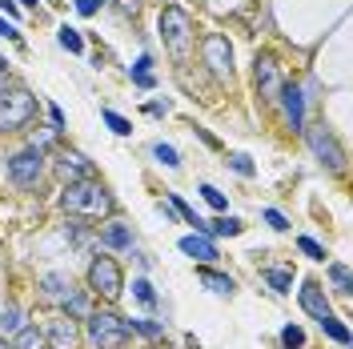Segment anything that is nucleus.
Returning a JSON list of instances; mask_svg holds the SVG:
<instances>
[{
  "label": "nucleus",
  "mask_w": 353,
  "mask_h": 349,
  "mask_svg": "<svg viewBox=\"0 0 353 349\" xmlns=\"http://www.w3.org/2000/svg\"><path fill=\"white\" fill-rule=\"evenodd\" d=\"M12 349H48V346H44V333L37 326H24L21 333H12Z\"/></svg>",
  "instance_id": "obj_20"
},
{
  "label": "nucleus",
  "mask_w": 353,
  "mask_h": 349,
  "mask_svg": "<svg viewBox=\"0 0 353 349\" xmlns=\"http://www.w3.org/2000/svg\"><path fill=\"white\" fill-rule=\"evenodd\" d=\"M61 209H65L68 217H112V209H117V201L112 193L92 177V181H72L61 189Z\"/></svg>",
  "instance_id": "obj_1"
},
{
  "label": "nucleus",
  "mask_w": 353,
  "mask_h": 349,
  "mask_svg": "<svg viewBox=\"0 0 353 349\" xmlns=\"http://www.w3.org/2000/svg\"><path fill=\"white\" fill-rule=\"evenodd\" d=\"M57 41H61V48H68V52H85V37H81L77 28H68V24L57 32Z\"/></svg>",
  "instance_id": "obj_25"
},
{
  "label": "nucleus",
  "mask_w": 353,
  "mask_h": 349,
  "mask_svg": "<svg viewBox=\"0 0 353 349\" xmlns=\"http://www.w3.org/2000/svg\"><path fill=\"white\" fill-rule=\"evenodd\" d=\"M88 293H97L105 301H117L125 293V273H121V265H117V257H112L109 249H101L88 261Z\"/></svg>",
  "instance_id": "obj_4"
},
{
  "label": "nucleus",
  "mask_w": 353,
  "mask_h": 349,
  "mask_svg": "<svg viewBox=\"0 0 353 349\" xmlns=\"http://www.w3.org/2000/svg\"><path fill=\"white\" fill-rule=\"evenodd\" d=\"M68 293H72V281H68L65 273H44V277H41V297H44V301L65 306Z\"/></svg>",
  "instance_id": "obj_17"
},
{
  "label": "nucleus",
  "mask_w": 353,
  "mask_h": 349,
  "mask_svg": "<svg viewBox=\"0 0 353 349\" xmlns=\"http://www.w3.org/2000/svg\"><path fill=\"white\" fill-rule=\"evenodd\" d=\"M52 169H57V177H61L65 185H72V181H92V177H97L92 161H88L85 153H77V149H65V153L52 161Z\"/></svg>",
  "instance_id": "obj_10"
},
{
  "label": "nucleus",
  "mask_w": 353,
  "mask_h": 349,
  "mask_svg": "<svg viewBox=\"0 0 353 349\" xmlns=\"http://www.w3.org/2000/svg\"><path fill=\"white\" fill-rule=\"evenodd\" d=\"M261 277L273 293H289V289H293V273H289V269H265Z\"/></svg>",
  "instance_id": "obj_23"
},
{
  "label": "nucleus",
  "mask_w": 353,
  "mask_h": 349,
  "mask_svg": "<svg viewBox=\"0 0 353 349\" xmlns=\"http://www.w3.org/2000/svg\"><path fill=\"white\" fill-rule=\"evenodd\" d=\"M265 221H269V229H277V233H285L289 229V221H285L281 209H265Z\"/></svg>",
  "instance_id": "obj_35"
},
{
  "label": "nucleus",
  "mask_w": 353,
  "mask_h": 349,
  "mask_svg": "<svg viewBox=\"0 0 353 349\" xmlns=\"http://www.w3.org/2000/svg\"><path fill=\"white\" fill-rule=\"evenodd\" d=\"M321 329H325V337H333V341H337V346H350V329L341 326V321H337V317H325V321H321Z\"/></svg>",
  "instance_id": "obj_26"
},
{
  "label": "nucleus",
  "mask_w": 353,
  "mask_h": 349,
  "mask_svg": "<svg viewBox=\"0 0 353 349\" xmlns=\"http://www.w3.org/2000/svg\"><path fill=\"white\" fill-rule=\"evenodd\" d=\"M201 197H205V201H209L217 213H225V209H229V197L221 193V189H213V185H201Z\"/></svg>",
  "instance_id": "obj_33"
},
{
  "label": "nucleus",
  "mask_w": 353,
  "mask_h": 349,
  "mask_svg": "<svg viewBox=\"0 0 353 349\" xmlns=\"http://www.w3.org/2000/svg\"><path fill=\"white\" fill-rule=\"evenodd\" d=\"M132 297H137L141 306H157V293H153V285L145 281V277H137V281H132Z\"/></svg>",
  "instance_id": "obj_29"
},
{
  "label": "nucleus",
  "mask_w": 353,
  "mask_h": 349,
  "mask_svg": "<svg viewBox=\"0 0 353 349\" xmlns=\"http://www.w3.org/2000/svg\"><path fill=\"white\" fill-rule=\"evenodd\" d=\"M0 349H12V346H8V341H0Z\"/></svg>",
  "instance_id": "obj_45"
},
{
  "label": "nucleus",
  "mask_w": 353,
  "mask_h": 349,
  "mask_svg": "<svg viewBox=\"0 0 353 349\" xmlns=\"http://www.w3.org/2000/svg\"><path fill=\"white\" fill-rule=\"evenodd\" d=\"M21 329H24V309H17V306L0 309V337H8V333H21Z\"/></svg>",
  "instance_id": "obj_21"
},
{
  "label": "nucleus",
  "mask_w": 353,
  "mask_h": 349,
  "mask_svg": "<svg viewBox=\"0 0 353 349\" xmlns=\"http://www.w3.org/2000/svg\"><path fill=\"white\" fill-rule=\"evenodd\" d=\"M117 4H121V12H141V4H145V0H117Z\"/></svg>",
  "instance_id": "obj_40"
},
{
  "label": "nucleus",
  "mask_w": 353,
  "mask_h": 349,
  "mask_svg": "<svg viewBox=\"0 0 353 349\" xmlns=\"http://www.w3.org/2000/svg\"><path fill=\"white\" fill-rule=\"evenodd\" d=\"M253 77H257V88H261L265 101H277L281 97V88H285V77H281V68L273 57H257V65H253Z\"/></svg>",
  "instance_id": "obj_11"
},
{
  "label": "nucleus",
  "mask_w": 353,
  "mask_h": 349,
  "mask_svg": "<svg viewBox=\"0 0 353 349\" xmlns=\"http://www.w3.org/2000/svg\"><path fill=\"white\" fill-rule=\"evenodd\" d=\"M4 81H8V77H4V72H0V92H4Z\"/></svg>",
  "instance_id": "obj_44"
},
{
  "label": "nucleus",
  "mask_w": 353,
  "mask_h": 349,
  "mask_svg": "<svg viewBox=\"0 0 353 349\" xmlns=\"http://www.w3.org/2000/svg\"><path fill=\"white\" fill-rule=\"evenodd\" d=\"M197 281L209 289V293H217V297H233L237 293V281L229 277V273H217V269H209V265H201L197 269Z\"/></svg>",
  "instance_id": "obj_16"
},
{
  "label": "nucleus",
  "mask_w": 353,
  "mask_h": 349,
  "mask_svg": "<svg viewBox=\"0 0 353 349\" xmlns=\"http://www.w3.org/2000/svg\"><path fill=\"white\" fill-rule=\"evenodd\" d=\"M85 337H88L92 349H129L132 329L121 313H112V309H92L85 317Z\"/></svg>",
  "instance_id": "obj_3"
},
{
  "label": "nucleus",
  "mask_w": 353,
  "mask_h": 349,
  "mask_svg": "<svg viewBox=\"0 0 353 349\" xmlns=\"http://www.w3.org/2000/svg\"><path fill=\"white\" fill-rule=\"evenodd\" d=\"M229 169H233V173H241V177H253V173H257V169H253V161H249L245 153H229Z\"/></svg>",
  "instance_id": "obj_34"
},
{
  "label": "nucleus",
  "mask_w": 353,
  "mask_h": 349,
  "mask_svg": "<svg viewBox=\"0 0 353 349\" xmlns=\"http://www.w3.org/2000/svg\"><path fill=\"white\" fill-rule=\"evenodd\" d=\"M57 132H61V129H44L41 137H32V145H37V149H48V145L57 141Z\"/></svg>",
  "instance_id": "obj_37"
},
{
  "label": "nucleus",
  "mask_w": 353,
  "mask_h": 349,
  "mask_svg": "<svg viewBox=\"0 0 353 349\" xmlns=\"http://www.w3.org/2000/svg\"><path fill=\"white\" fill-rule=\"evenodd\" d=\"M330 281H333V293H337V297H350V293H353L350 269H345L341 261H333V265H330Z\"/></svg>",
  "instance_id": "obj_22"
},
{
  "label": "nucleus",
  "mask_w": 353,
  "mask_h": 349,
  "mask_svg": "<svg viewBox=\"0 0 353 349\" xmlns=\"http://www.w3.org/2000/svg\"><path fill=\"white\" fill-rule=\"evenodd\" d=\"M101 4H105V0H77V12H81V17H92Z\"/></svg>",
  "instance_id": "obj_38"
},
{
  "label": "nucleus",
  "mask_w": 353,
  "mask_h": 349,
  "mask_svg": "<svg viewBox=\"0 0 353 349\" xmlns=\"http://www.w3.org/2000/svg\"><path fill=\"white\" fill-rule=\"evenodd\" d=\"M8 177H12V185H21V189H37L44 177V149L37 145H28L21 153L8 157Z\"/></svg>",
  "instance_id": "obj_6"
},
{
  "label": "nucleus",
  "mask_w": 353,
  "mask_h": 349,
  "mask_svg": "<svg viewBox=\"0 0 353 349\" xmlns=\"http://www.w3.org/2000/svg\"><path fill=\"white\" fill-rule=\"evenodd\" d=\"M132 333H141V337H149V341H157V337H165V326L161 321H149V317H137V321H129Z\"/></svg>",
  "instance_id": "obj_24"
},
{
  "label": "nucleus",
  "mask_w": 353,
  "mask_h": 349,
  "mask_svg": "<svg viewBox=\"0 0 353 349\" xmlns=\"http://www.w3.org/2000/svg\"><path fill=\"white\" fill-rule=\"evenodd\" d=\"M101 245H105L109 253H125V249H132L129 225H125V221H117V217H109V221H105V229H101Z\"/></svg>",
  "instance_id": "obj_15"
},
{
  "label": "nucleus",
  "mask_w": 353,
  "mask_h": 349,
  "mask_svg": "<svg viewBox=\"0 0 353 349\" xmlns=\"http://www.w3.org/2000/svg\"><path fill=\"white\" fill-rule=\"evenodd\" d=\"M129 81L137 88H153L157 85V77H153V57L145 52V57H137V65L129 68Z\"/></svg>",
  "instance_id": "obj_18"
},
{
  "label": "nucleus",
  "mask_w": 353,
  "mask_h": 349,
  "mask_svg": "<svg viewBox=\"0 0 353 349\" xmlns=\"http://www.w3.org/2000/svg\"><path fill=\"white\" fill-rule=\"evenodd\" d=\"M17 4H28V8H37V0H17Z\"/></svg>",
  "instance_id": "obj_43"
},
{
  "label": "nucleus",
  "mask_w": 353,
  "mask_h": 349,
  "mask_svg": "<svg viewBox=\"0 0 353 349\" xmlns=\"http://www.w3.org/2000/svg\"><path fill=\"white\" fill-rule=\"evenodd\" d=\"M297 301H301V309H305L313 321H325L333 309H330V297H325V289L317 281H301V289H297Z\"/></svg>",
  "instance_id": "obj_13"
},
{
  "label": "nucleus",
  "mask_w": 353,
  "mask_h": 349,
  "mask_svg": "<svg viewBox=\"0 0 353 349\" xmlns=\"http://www.w3.org/2000/svg\"><path fill=\"white\" fill-rule=\"evenodd\" d=\"M297 249L305 253V257H313V261H325L330 253H325V245H317L313 237H297Z\"/></svg>",
  "instance_id": "obj_32"
},
{
  "label": "nucleus",
  "mask_w": 353,
  "mask_h": 349,
  "mask_svg": "<svg viewBox=\"0 0 353 349\" xmlns=\"http://www.w3.org/2000/svg\"><path fill=\"white\" fill-rule=\"evenodd\" d=\"M101 117H105V125H109V129L117 132V137H129V132H132V125H129V121H125V117H121V112L105 109V112H101Z\"/></svg>",
  "instance_id": "obj_30"
},
{
  "label": "nucleus",
  "mask_w": 353,
  "mask_h": 349,
  "mask_svg": "<svg viewBox=\"0 0 353 349\" xmlns=\"http://www.w3.org/2000/svg\"><path fill=\"white\" fill-rule=\"evenodd\" d=\"M245 225L237 217H217V221H205V237H237Z\"/></svg>",
  "instance_id": "obj_19"
},
{
  "label": "nucleus",
  "mask_w": 353,
  "mask_h": 349,
  "mask_svg": "<svg viewBox=\"0 0 353 349\" xmlns=\"http://www.w3.org/2000/svg\"><path fill=\"white\" fill-rule=\"evenodd\" d=\"M65 313H68V317H88V297L72 289V293L65 297Z\"/></svg>",
  "instance_id": "obj_28"
},
{
  "label": "nucleus",
  "mask_w": 353,
  "mask_h": 349,
  "mask_svg": "<svg viewBox=\"0 0 353 349\" xmlns=\"http://www.w3.org/2000/svg\"><path fill=\"white\" fill-rule=\"evenodd\" d=\"M305 141H309V149H313V157H317L330 173H345V153H341V145L333 141V132L325 129V125L305 129Z\"/></svg>",
  "instance_id": "obj_8"
},
{
  "label": "nucleus",
  "mask_w": 353,
  "mask_h": 349,
  "mask_svg": "<svg viewBox=\"0 0 353 349\" xmlns=\"http://www.w3.org/2000/svg\"><path fill=\"white\" fill-rule=\"evenodd\" d=\"M197 137H201V141H205V145H209V149H217V145H221L217 137H213V132H205V129H197Z\"/></svg>",
  "instance_id": "obj_41"
},
{
  "label": "nucleus",
  "mask_w": 353,
  "mask_h": 349,
  "mask_svg": "<svg viewBox=\"0 0 353 349\" xmlns=\"http://www.w3.org/2000/svg\"><path fill=\"white\" fill-rule=\"evenodd\" d=\"M153 157L165 165V169H181V157H176V149H173V145H165V141H157V145H153Z\"/></svg>",
  "instance_id": "obj_27"
},
{
  "label": "nucleus",
  "mask_w": 353,
  "mask_h": 349,
  "mask_svg": "<svg viewBox=\"0 0 353 349\" xmlns=\"http://www.w3.org/2000/svg\"><path fill=\"white\" fill-rule=\"evenodd\" d=\"M145 112H149V117H161V112H169V101H149Z\"/></svg>",
  "instance_id": "obj_39"
},
{
  "label": "nucleus",
  "mask_w": 353,
  "mask_h": 349,
  "mask_svg": "<svg viewBox=\"0 0 353 349\" xmlns=\"http://www.w3.org/2000/svg\"><path fill=\"white\" fill-rule=\"evenodd\" d=\"M281 346H285V349H301V346H305V329H301V326H285V329H281Z\"/></svg>",
  "instance_id": "obj_31"
},
{
  "label": "nucleus",
  "mask_w": 353,
  "mask_h": 349,
  "mask_svg": "<svg viewBox=\"0 0 353 349\" xmlns=\"http://www.w3.org/2000/svg\"><path fill=\"white\" fill-rule=\"evenodd\" d=\"M149 349H157V346H149Z\"/></svg>",
  "instance_id": "obj_46"
},
{
  "label": "nucleus",
  "mask_w": 353,
  "mask_h": 349,
  "mask_svg": "<svg viewBox=\"0 0 353 349\" xmlns=\"http://www.w3.org/2000/svg\"><path fill=\"white\" fill-rule=\"evenodd\" d=\"M0 8H4V17H8V21L17 17V0H0Z\"/></svg>",
  "instance_id": "obj_42"
},
{
  "label": "nucleus",
  "mask_w": 353,
  "mask_h": 349,
  "mask_svg": "<svg viewBox=\"0 0 353 349\" xmlns=\"http://www.w3.org/2000/svg\"><path fill=\"white\" fill-rule=\"evenodd\" d=\"M181 253L193 257V261H201V265H209V261H217L221 257L217 245H213V237H205V233H189V237H181Z\"/></svg>",
  "instance_id": "obj_14"
},
{
  "label": "nucleus",
  "mask_w": 353,
  "mask_h": 349,
  "mask_svg": "<svg viewBox=\"0 0 353 349\" xmlns=\"http://www.w3.org/2000/svg\"><path fill=\"white\" fill-rule=\"evenodd\" d=\"M37 117V97L28 88H4L0 92V132H21Z\"/></svg>",
  "instance_id": "obj_5"
},
{
  "label": "nucleus",
  "mask_w": 353,
  "mask_h": 349,
  "mask_svg": "<svg viewBox=\"0 0 353 349\" xmlns=\"http://www.w3.org/2000/svg\"><path fill=\"white\" fill-rule=\"evenodd\" d=\"M0 37H8V41L21 44V32H17V24L8 21V17H0Z\"/></svg>",
  "instance_id": "obj_36"
},
{
  "label": "nucleus",
  "mask_w": 353,
  "mask_h": 349,
  "mask_svg": "<svg viewBox=\"0 0 353 349\" xmlns=\"http://www.w3.org/2000/svg\"><path fill=\"white\" fill-rule=\"evenodd\" d=\"M44 346H48V349H77V346H81V329H77V317H68V313H57V317L44 326Z\"/></svg>",
  "instance_id": "obj_9"
},
{
  "label": "nucleus",
  "mask_w": 353,
  "mask_h": 349,
  "mask_svg": "<svg viewBox=\"0 0 353 349\" xmlns=\"http://www.w3.org/2000/svg\"><path fill=\"white\" fill-rule=\"evenodd\" d=\"M201 57H205V65H209V72L217 81H233V44H229V37L209 32L201 41Z\"/></svg>",
  "instance_id": "obj_7"
},
{
  "label": "nucleus",
  "mask_w": 353,
  "mask_h": 349,
  "mask_svg": "<svg viewBox=\"0 0 353 349\" xmlns=\"http://www.w3.org/2000/svg\"><path fill=\"white\" fill-rule=\"evenodd\" d=\"M157 32L165 41V52L173 57L176 65H185L193 57V44H197V28H193V17L181 8V4H165L161 17H157Z\"/></svg>",
  "instance_id": "obj_2"
},
{
  "label": "nucleus",
  "mask_w": 353,
  "mask_h": 349,
  "mask_svg": "<svg viewBox=\"0 0 353 349\" xmlns=\"http://www.w3.org/2000/svg\"><path fill=\"white\" fill-rule=\"evenodd\" d=\"M277 101H281V109H285V125H289V129L305 132V92L285 81V88H281V97H277Z\"/></svg>",
  "instance_id": "obj_12"
}]
</instances>
